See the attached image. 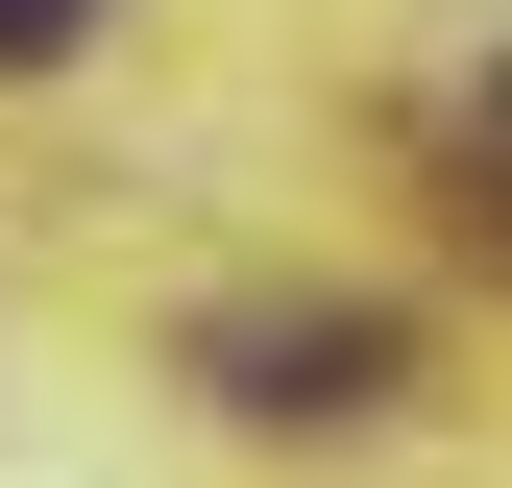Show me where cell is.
<instances>
[{
  "label": "cell",
  "instance_id": "6da1fadb",
  "mask_svg": "<svg viewBox=\"0 0 512 488\" xmlns=\"http://www.w3.org/2000/svg\"><path fill=\"white\" fill-rule=\"evenodd\" d=\"M98 25V0H0V74H49V49H74Z\"/></svg>",
  "mask_w": 512,
  "mask_h": 488
}]
</instances>
